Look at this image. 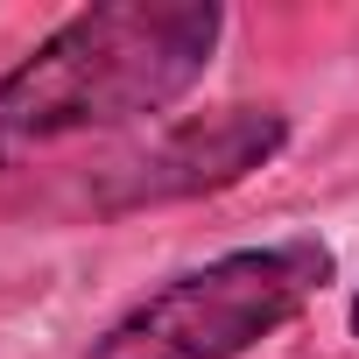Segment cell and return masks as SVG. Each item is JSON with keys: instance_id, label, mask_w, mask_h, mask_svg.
Instances as JSON below:
<instances>
[{"instance_id": "6da1fadb", "label": "cell", "mask_w": 359, "mask_h": 359, "mask_svg": "<svg viewBox=\"0 0 359 359\" xmlns=\"http://www.w3.org/2000/svg\"><path fill=\"white\" fill-rule=\"evenodd\" d=\"M219 36L226 8L212 0H99L64 15L0 78V176L169 113L205 85Z\"/></svg>"}, {"instance_id": "7a4b0ae2", "label": "cell", "mask_w": 359, "mask_h": 359, "mask_svg": "<svg viewBox=\"0 0 359 359\" xmlns=\"http://www.w3.org/2000/svg\"><path fill=\"white\" fill-rule=\"evenodd\" d=\"M331 282H338V254L317 233L233 247L127 303L85 345V359H247L261 338L296 324Z\"/></svg>"}, {"instance_id": "3957f363", "label": "cell", "mask_w": 359, "mask_h": 359, "mask_svg": "<svg viewBox=\"0 0 359 359\" xmlns=\"http://www.w3.org/2000/svg\"><path fill=\"white\" fill-rule=\"evenodd\" d=\"M289 148V113L282 106H219V113H191L169 120L162 134H148L141 148L113 155L106 169H92L85 205L92 219H127V212H155V205H184V198H212L247 184L254 169H268Z\"/></svg>"}, {"instance_id": "277c9868", "label": "cell", "mask_w": 359, "mask_h": 359, "mask_svg": "<svg viewBox=\"0 0 359 359\" xmlns=\"http://www.w3.org/2000/svg\"><path fill=\"white\" fill-rule=\"evenodd\" d=\"M345 324H352V338H359V289H352V310H345Z\"/></svg>"}]
</instances>
